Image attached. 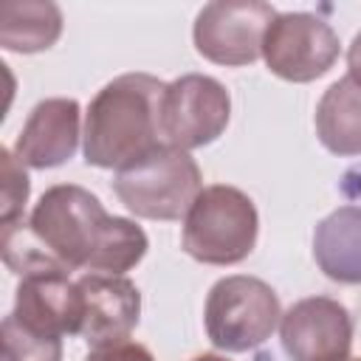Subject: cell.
I'll return each mask as SVG.
<instances>
[{
	"instance_id": "cell-1",
	"label": "cell",
	"mask_w": 361,
	"mask_h": 361,
	"mask_svg": "<svg viewBox=\"0 0 361 361\" xmlns=\"http://www.w3.org/2000/svg\"><path fill=\"white\" fill-rule=\"evenodd\" d=\"M28 231L68 271L85 268L124 276L149 248L141 226L107 214L99 197L76 183H59L42 192L28 217Z\"/></svg>"
},
{
	"instance_id": "cell-13",
	"label": "cell",
	"mask_w": 361,
	"mask_h": 361,
	"mask_svg": "<svg viewBox=\"0 0 361 361\" xmlns=\"http://www.w3.org/2000/svg\"><path fill=\"white\" fill-rule=\"evenodd\" d=\"M313 259L327 279L361 285V206H341L316 226Z\"/></svg>"
},
{
	"instance_id": "cell-8",
	"label": "cell",
	"mask_w": 361,
	"mask_h": 361,
	"mask_svg": "<svg viewBox=\"0 0 361 361\" xmlns=\"http://www.w3.org/2000/svg\"><path fill=\"white\" fill-rule=\"evenodd\" d=\"M338 34L330 28V23L307 11L276 14L262 42L268 71L296 85L324 76L338 59Z\"/></svg>"
},
{
	"instance_id": "cell-10",
	"label": "cell",
	"mask_w": 361,
	"mask_h": 361,
	"mask_svg": "<svg viewBox=\"0 0 361 361\" xmlns=\"http://www.w3.org/2000/svg\"><path fill=\"white\" fill-rule=\"evenodd\" d=\"M79 288V330L90 347L124 341L141 316V293L121 274H85Z\"/></svg>"
},
{
	"instance_id": "cell-11",
	"label": "cell",
	"mask_w": 361,
	"mask_h": 361,
	"mask_svg": "<svg viewBox=\"0 0 361 361\" xmlns=\"http://www.w3.org/2000/svg\"><path fill=\"white\" fill-rule=\"evenodd\" d=\"M11 316L28 330L71 336L79 330V288L65 268L31 271L17 285Z\"/></svg>"
},
{
	"instance_id": "cell-4",
	"label": "cell",
	"mask_w": 361,
	"mask_h": 361,
	"mask_svg": "<svg viewBox=\"0 0 361 361\" xmlns=\"http://www.w3.org/2000/svg\"><path fill=\"white\" fill-rule=\"evenodd\" d=\"M254 200L237 186H206L183 217V251L203 265H237L257 245Z\"/></svg>"
},
{
	"instance_id": "cell-17",
	"label": "cell",
	"mask_w": 361,
	"mask_h": 361,
	"mask_svg": "<svg viewBox=\"0 0 361 361\" xmlns=\"http://www.w3.org/2000/svg\"><path fill=\"white\" fill-rule=\"evenodd\" d=\"M0 164H3V197H0V226L17 223L23 220L25 203H28V192H31V180L25 175V164L8 149H0Z\"/></svg>"
},
{
	"instance_id": "cell-6",
	"label": "cell",
	"mask_w": 361,
	"mask_h": 361,
	"mask_svg": "<svg viewBox=\"0 0 361 361\" xmlns=\"http://www.w3.org/2000/svg\"><path fill=\"white\" fill-rule=\"evenodd\" d=\"M231 116L228 90L206 73H183L164 87L161 135L178 149H197L217 141Z\"/></svg>"
},
{
	"instance_id": "cell-9",
	"label": "cell",
	"mask_w": 361,
	"mask_h": 361,
	"mask_svg": "<svg viewBox=\"0 0 361 361\" xmlns=\"http://www.w3.org/2000/svg\"><path fill=\"white\" fill-rule=\"evenodd\" d=\"M282 350L290 361H347L353 347L350 310L330 296H307L279 319Z\"/></svg>"
},
{
	"instance_id": "cell-3",
	"label": "cell",
	"mask_w": 361,
	"mask_h": 361,
	"mask_svg": "<svg viewBox=\"0 0 361 361\" xmlns=\"http://www.w3.org/2000/svg\"><path fill=\"white\" fill-rule=\"evenodd\" d=\"M113 192L144 220H180L203 192L200 166L186 149L158 147L113 175Z\"/></svg>"
},
{
	"instance_id": "cell-21",
	"label": "cell",
	"mask_w": 361,
	"mask_h": 361,
	"mask_svg": "<svg viewBox=\"0 0 361 361\" xmlns=\"http://www.w3.org/2000/svg\"><path fill=\"white\" fill-rule=\"evenodd\" d=\"M347 361H361V358H347Z\"/></svg>"
},
{
	"instance_id": "cell-20",
	"label": "cell",
	"mask_w": 361,
	"mask_h": 361,
	"mask_svg": "<svg viewBox=\"0 0 361 361\" xmlns=\"http://www.w3.org/2000/svg\"><path fill=\"white\" fill-rule=\"evenodd\" d=\"M192 361H228V358L214 355V353H203V355H197V358H192Z\"/></svg>"
},
{
	"instance_id": "cell-15",
	"label": "cell",
	"mask_w": 361,
	"mask_h": 361,
	"mask_svg": "<svg viewBox=\"0 0 361 361\" xmlns=\"http://www.w3.org/2000/svg\"><path fill=\"white\" fill-rule=\"evenodd\" d=\"M62 34V11L48 0L0 3V45L14 54L48 51Z\"/></svg>"
},
{
	"instance_id": "cell-19",
	"label": "cell",
	"mask_w": 361,
	"mask_h": 361,
	"mask_svg": "<svg viewBox=\"0 0 361 361\" xmlns=\"http://www.w3.org/2000/svg\"><path fill=\"white\" fill-rule=\"evenodd\" d=\"M347 68H350V76L355 82H361V31L353 37V42L347 48Z\"/></svg>"
},
{
	"instance_id": "cell-12",
	"label": "cell",
	"mask_w": 361,
	"mask_h": 361,
	"mask_svg": "<svg viewBox=\"0 0 361 361\" xmlns=\"http://www.w3.org/2000/svg\"><path fill=\"white\" fill-rule=\"evenodd\" d=\"M79 102L76 99H42L28 113L17 141L14 155L34 169H51L73 158L79 144Z\"/></svg>"
},
{
	"instance_id": "cell-5",
	"label": "cell",
	"mask_w": 361,
	"mask_h": 361,
	"mask_svg": "<svg viewBox=\"0 0 361 361\" xmlns=\"http://www.w3.org/2000/svg\"><path fill=\"white\" fill-rule=\"evenodd\" d=\"M279 319V296L268 282L257 276H223L206 296V336L217 350L226 353H248L265 344Z\"/></svg>"
},
{
	"instance_id": "cell-14",
	"label": "cell",
	"mask_w": 361,
	"mask_h": 361,
	"mask_svg": "<svg viewBox=\"0 0 361 361\" xmlns=\"http://www.w3.org/2000/svg\"><path fill=\"white\" fill-rule=\"evenodd\" d=\"M316 135L333 155H361V82L350 73L333 82L319 99Z\"/></svg>"
},
{
	"instance_id": "cell-2",
	"label": "cell",
	"mask_w": 361,
	"mask_h": 361,
	"mask_svg": "<svg viewBox=\"0 0 361 361\" xmlns=\"http://www.w3.org/2000/svg\"><path fill=\"white\" fill-rule=\"evenodd\" d=\"M164 87L166 85L149 73H124L107 82L85 113V161L90 166L118 172L164 147Z\"/></svg>"
},
{
	"instance_id": "cell-18",
	"label": "cell",
	"mask_w": 361,
	"mask_h": 361,
	"mask_svg": "<svg viewBox=\"0 0 361 361\" xmlns=\"http://www.w3.org/2000/svg\"><path fill=\"white\" fill-rule=\"evenodd\" d=\"M85 361H155V355H152L144 344L124 338V341H113V344L93 347Z\"/></svg>"
},
{
	"instance_id": "cell-7",
	"label": "cell",
	"mask_w": 361,
	"mask_h": 361,
	"mask_svg": "<svg viewBox=\"0 0 361 361\" xmlns=\"http://www.w3.org/2000/svg\"><path fill=\"white\" fill-rule=\"evenodd\" d=\"M274 17V6L262 0L206 3L195 17L192 39L197 54L214 65H251L257 56H262V42Z\"/></svg>"
},
{
	"instance_id": "cell-16",
	"label": "cell",
	"mask_w": 361,
	"mask_h": 361,
	"mask_svg": "<svg viewBox=\"0 0 361 361\" xmlns=\"http://www.w3.org/2000/svg\"><path fill=\"white\" fill-rule=\"evenodd\" d=\"M3 361H62V338L28 330L8 313L3 319Z\"/></svg>"
}]
</instances>
